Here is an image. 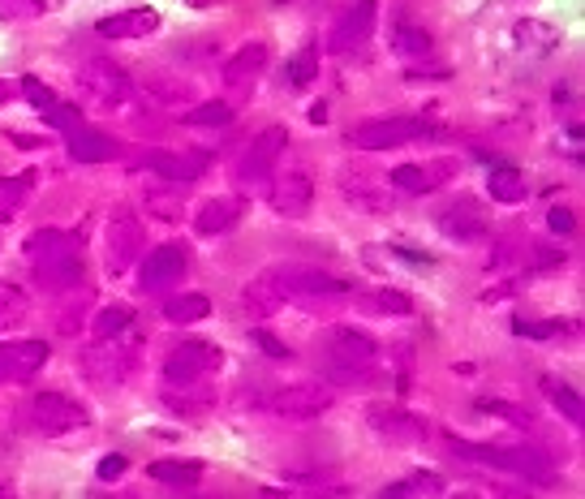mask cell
I'll use <instances>...</instances> for the list:
<instances>
[{"mask_svg": "<svg viewBox=\"0 0 585 499\" xmlns=\"http://www.w3.org/2000/svg\"><path fill=\"white\" fill-rule=\"evenodd\" d=\"M22 254L35 272V284L48 293H78L82 276H87V263H82V246L74 233L65 228H35L31 237L22 241Z\"/></svg>", "mask_w": 585, "mask_h": 499, "instance_id": "cell-1", "label": "cell"}, {"mask_svg": "<svg viewBox=\"0 0 585 499\" xmlns=\"http://www.w3.org/2000/svg\"><path fill=\"white\" fill-rule=\"evenodd\" d=\"M271 280V289L284 297V306L297 302V306H332L340 297L353 293L349 280H340L332 272H323L315 263H276L263 272Z\"/></svg>", "mask_w": 585, "mask_h": 499, "instance_id": "cell-2", "label": "cell"}, {"mask_svg": "<svg viewBox=\"0 0 585 499\" xmlns=\"http://www.w3.org/2000/svg\"><path fill=\"white\" fill-rule=\"evenodd\" d=\"M327 353V379L332 383H366L370 366L379 358V340L362 327H332L323 340Z\"/></svg>", "mask_w": 585, "mask_h": 499, "instance_id": "cell-3", "label": "cell"}, {"mask_svg": "<svg viewBox=\"0 0 585 499\" xmlns=\"http://www.w3.org/2000/svg\"><path fill=\"white\" fill-rule=\"evenodd\" d=\"M74 82H78V95L82 104H91L99 112H117L134 99V78L125 74L117 61H104V56H91L74 69Z\"/></svg>", "mask_w": 585, "mask_h": 499, "instance_id": "cell-4", "label": "cell"}, {"mask_svg": "<svg viewBox=\"0 0 585 499\" xmlns=\"http://www.w3.org/2000/svg\"><path fill=\"white\" fill-rule=\"evenodd\" d=\"M456 456L474 465H487V469H504V474H517V478H534V482H551V461L542 456L538 448H504V444H461L452 439Z\"/></svg>", "mask_w": 585, "mask_h": 499, "instance_id": "cell-5", "label": "cell"}, {"mask_svg": "<svg viewBox=\"0 0 585 499\" xmlns=\"http://www.w3.org/2000/svg\"><path fill=\"white\" fill-rule=\"evenodd\" d=\"M134 362H138V353L130 340H121V336H108V340H95V345L82 349V375L95 379L99 388H121L125 379L134 375Z\"/></svg>", "mask_w": 585, "mask_h": 499, "instance_id": "cell-6", "label": "cell"}, {"mask_svg": "<svg viewBox=\"0 0 585 499\" xmlns=\"http://www.w3.org/2000/svg\"><path fill=\"white\" fill-rule=\"evenodd\" d=\"M431 134V121L422 117H379V121H362L349 130V147L358 151H392V147H405V142H418Z\"/></svg>", "mask_w": 585, "mask_h": 499, "instance_id": "cell-7", "label": "cell"}, {"mask_svg": "<svg viewBox=\"0 0 585 499\" xmlns=\"http://www.w3.org/2000/svg\"><path fill=\"white\" fill-rule=\"evenodd\" d=\"M220 362H224V353L211 340H185V345H177L164 358V379H168V388H194L211 370H220Z\"/></svg>", "mask_w": 585, "mask_h": 499, "instance_id": "cell-8", "label": "cell"}, {"mask_svg": "<svg viewBox=\"0 0 585 499\" xmlns=\"http://www.w3.org/2000/svg\"><path fill=\"white\" fill-rule=\"evenodd\" d=\"M267 413H276L280 422H315L332 409V392L323 383H289V388H276L263 401Z\"/></svg>", "mask_w": 585, "mask_h": 499, "instance_id": "cell-9", "label": "cell"}, {"mask_svg": "<svg viewBox=\"0 0 585 499\" xmlns=\"http://www.w3.org/2000/svg\"><path fill=\"white\" fill-rule=\"evenodd\" d=\"M87 422H91V413L82 409L74 396H65V392H39L35 401H31V426H35L39 435H48V439L74 435Z\"/></svg>", "mask_w": 585, "mask_h": 499, "instance_id": "cell-10", "label": "cell"}, {"mask_svg": "<svg viewBox=\"0 0 585 499\" xmlns=\"http://www.w3.org/2000/svg\"><path fill=\"white\" fill-rule=\"evenodd\" d=\"M267 203L284 220H306L310 207H315V181H310L306 168H284L267 185Z\"/></svg>", "mask_w": 585, "mask_h": 499, "instance_id": "cell-11", "label": "cell"}, {"mask_svg": "<svg viewBox=\"0 0 585 499\" xmlns=\"http://www.w3.org/2000/svg\"><path fill=\"white\" fill-rule=\"evenodd\" d=\"M142 241H147V233H142V220L134 216L130 207H117L108 220V272L121 276L130 272V267L142 259Z\"/></svg>", "mask_w": 585, "mask_h": 499, "instance_id": "cell-12", "label": "cell"}, {"mask_svg": "<svg viewBox=\"0 0 585 499\" xmlns=\"http://www.w3.org/2000/svg\"><path fill=\"white\" fill-rule=\"evenodd\" d=\"M439 233L456 246H474V241H487L491 237V216L478 198H456L439 211Z\"/></svg>", "mask_w": 585, "mask_h": 499, "instance_id": "cell-13", "label": "cell"}, {"mask_svg": "<svg viewBox=\"0 0 585 499\" xmlns=\"http://www.w3.org/2000/svg\"><path fill=\"white\" fill-rule=\"evenodd\" d=\"M370 35H375V0H358L340 13V22L332 26V39H327V52L332 56H358Z\"/></svg>", "mask_w": 585, "mask_h": 499, "instance_id": "cell-14", "label": "cell"}, {"mask_svg": "<svg viewBox=\"0 0 585 499\" xmlns=\"http://www.w3.org/2000/svg\"><path fill=\"white\" fill-rule=\"evenodd\" d=\"M284 142H289V134H284V125H267L263 134H254V142L246 147V155L237 160V177L246 185H259L267 181L271 173H276L280 155H284Z\"/></svg>", "mask_w": 585, "mask_h": 499, "instance_id": "cell-15", "label": "cell"}, {"mask_svg": "<svg viewBox=\"0 0 585 499\" xmlns=\"http://www.w3.org/2000/svg\"><path fill=\"white\" fill-rule=\"evenodd\" d=\"M370 431H375L379 439H388L392 448H413L431 435V426H426L422 418H413V413H405V409H370Z\"/></svg>", "mask_w": 585, "mask_h": 499, "instance_id": "cell-16", "label": "cell"}, {"mask_svg": "<svg viewBox=\"0 0 585 499\" xmlns=\"http://www.w3.org/2000/svg\"><path fill=\"white\" fill-rule=\"evenodd\" d=\"M267 61H271V48H267V44H246V48H237V52L224 61V87L237 91V95H250L254 87H259Z\"/></svg>", "mask_w": 585, "mask_h": 499, "instance_id": "cell-17", "label": "cell"}, {"mask_svg": "<svg viewBox=\"0 0 585 499\" xmlns=\"http://www.w3.org/2000/svg\"><path fill=\"white\" fill-rule=\"evenodd\" d=\"M185 250L181 246H155L147 259H142V293H164V289H173V284L185 276Z\"/></svg>", "mask_w": 585, "mask_h": 499, "instance_id": "cell-18", "label": "cell"}, {"mask_svg": "<svg viewBox=\"0 0 585 499\" xmlns=\"http://www.w3.org/2000/svg\"><path fill=\"white\" fill-rule=\"evenodd\" d=\"M48 353L52 349L44 340H13V345H0V383H26L31 375H39Z\"/></svg>", "mask_w": 585, "mask_h": 499, "instance_id": "cell-19", "label": "cell"}, {"mask_svg": "<svg viewBox=\"0 0 585 499\" xmlns=\"http://www.w3.org/2000/svg\"><path fill=\"white\" fill-rule=\"evenodd\" d=\"M142 164L151 168L155 177L173 181V185H190L207 173V155L203 151H147Z\"/></svg>", "mask_w": 585, "mask_h": 499, "instance_id": "cell-20", "label": "cell"}, {"mask_svg": "<svg viewBox=\"0 0 585 499\" xmlns=\"http://www.w3.org/2000/svg\"><path fill=\"white\" fill-rule=\"evenodd\" d=\"M452 160H435V164H401V168H392V185L396 190H405V194H431L439 190L444 181H452Z\"/></svg>", "mask_w": 585, "mask_h": 499, "instance_id": "cell-21", "label": "cell"}, {"mask_svg": "<svg viewBox=\"0 0 585 499\" xmlns=\"http://www.w3.org/2000/svg\"><path fill=\"white\" fill-rule=\"evenodd\" d=\"M65 147H69V160L74 164H108L117 155V138H108L104 130H91V125H78V130L65 134Z\"/></svg>", "mask_w": 585, "mask_h": 499, "instance_id": "cell-22", "label": "cell"}, {"mask_svg": "<svg viewBox=\"0 0 585 499\" xmlns=\"http://www.w3.org/2000/svg\"><path fill=\"white\" fill-rule=\"evenodd\" d=\"M95 31L104 39H147L160 31V13L155 9H125V13H112V18H99Z\"/></svg>", "mask_w": 585, "mask_h": 499, "instance_id": "cell-23", "label": "cell"}, {"mask_svg": "<svg viewBox=\"0 0 585 499\" xmlns=\"http://www.w3.org/2000/svg\"><path fill=\"white\" fill-rule=\"evenodd\" d=\"M388 44H392V52L396 56H405V61H418V56H426L431 52V31H426L422 22H413L409 13H396L392 18V35H388Z\"/></svg>", "mask_w": 585, "mask_h": 499, "instance_id": "cell-24", "label": "cell"}, {"mask_svg": "<svg viewBox=\"0 0 585 499\" xmlns=\"http://www.w3.org/2000/svg\"><path fill=\"white\" fill-rule=\"evenodd\" d=\"M237 220H241V203H237V198H207V203L194 211V228L203 237H220Z\"/></svg>", "mask_w": 585, "mask_h": 499, "instance_id": "cell-25", "label": "cell"}, {"mask_svg": "<svg viewBox=\"0 0 585 499\" xmlns=\"http://www.w3.org/2000/svg\"><path fill=\"white\" fill-rule=\"evenodd\" d=\"M241 310H246L250 319H271V315H280L284 310V297L271 289L267 276H254L246 289H241Z\"/></svg>", "mask_w": 585, "mask_h": 499, "instance_id": "cell-26", "label": "cell"}, {"mask_svg": "<svg viewBox=\"0 0 585 499\" xmlns=\"http://www.w3.org/2000/svg\"><path fill=\"white\" fill-rule=\"evenodd\" d=\"M340 194H345V203H349L353 211H392V207H396L375 181H366V177L353 181L349 173L340 177Z\"/></svg>", "mask_w": 585, "mask_h": 499, "instance_id": "cell-27", "label": "cell"}, {"mask_svg": "<svg viewBox=\"0 0 585 499\" xmlns=\"http://www.w3.org/2000/svg\"><path fill=\"white\" fill-rule=\"evenodd\" d=\"M358 302L370 310V315H392V319L413 315V297L401 293V289H370V293L358 297Z\"/></svg>", "mask_w": 585, "mask_h": 499, "instance_id": "cell-28", "label": "cell"}, {"mask_svg": "<svg viewBox=\"0 0 585 499\" xmlns=\"http://www.w3.org/2000/svg\"><path fill=\"white\" fill-rule=\"evenodd\" d=\"M487 185H491V198H495V203H521V198L530 194V185H525L521 168H512V164H495Z\"/></svg>", "mask_w": 585, "mask_h": 499, "instance_id": "cell-29", "label": "cell"}, {"mask_svg": "<svg viewBox=\"0 0 585 499\" xmlns=\"http://www.w3.org/2000/svg\"><path fill=\"white\" fill-rule=\"evenodd\" d=\"M147 478L164 482V487H194V482L203 478V465L198 461H151Z\"/></svg>", "mask_w": 585, "mask_h": 499, "instance_id": "cell-30", "label": "cell"}, {"mask_svg": "<svg viewBox=\"0 0 585 499\" xmlns=\"http://www.w3.org/2000/svg\"><path fill=\"white\" fill-rule=\"evenodd\" d=\"M444 495V478L439 474H413L405 482H392L379 499H439Z\"/></svg>", "mask_w": 585, "mask_h": 499, "instance_id": "cell-31", "label": "cell"}, {"mask_svg": "<svg viewBox=\"0 0 585 499\" xmlns=\"http://www.w3.org/2000/svg\"><path fill=\"white\" fill-rule=\"evenodd\" d=\"M211 315V302L203 293H181V297H168L164 302V319L168 323H203Z\"/></svg>", "mask_w": 585, "mask_h": 499, "instance_id": "cell-32", "label": "cell"}, {"mask_svg": "<svg viewBox=\"0 0 585 499\" xmlns=\"http://www.w3.org/2000/svg\"><path fill=\"white\" fill-rule=\"evenodd\" d=\"M542 392L551 396V405L560 409L573 426L585 422V401H581V392H577V388H568V383H555V379H542Z\"/></svg>", "mask_w": 585, "mask_h": 499, "instance_id": "cell-33", "label": "cell"}, {"mask_svg": "<svg viewBox=\"0 0 585 499\" xmlns=\"http://www.w3.org/2000/svg\"><path fill=\"white\" fill-rule=\"evenodd\" d=\"M233 104L228 99H203V104H194L185 112V125H198V130H211V125H228L233 121Z\"/></svg>", "mask_w": 585, "mask_h": 499, "instance_id": "cell-34", "label": "cell"}, {"mask_svg": "<svg viewBox=\"0 0 585 499\" xmlns=\"http://www.w3.org/2000/svg\"><path fill=\"white\" fill-rule=\"evenodd\" d=\"M31 194V177H0V224H9L26 207Z\"/></svg>", "mask_w": 585, "mask_h": 499, "instance_id": "cell-35", "label": "cell"}, {"mask_svg": "<svg viewBox=\"0 0 585 499\" xmlns=\"http://www.w3.org/2000/svg\"><path fill=\"white\" fill-rule=\"evenodd\" d=\"M26 315H31V302H26V293L18 289V284L0 280V332H5V327H18Z\"/></svg>", "mask_w": 585, "mask_h": 499, "instance_id": "cell-36", "label": "cell"}, {"mask_svg": "<svg viewBox=\"0 0 585 499\" xmlns=\"http://www.w3.org/2000/svg\"><path fill=\"white\" fill-rule=\"evenodd\" d=\"M130 323H134V310L130 306H104L95 315V340H108V336H125L130 332Z\"/></svg>", "mask_w": 585, "mask_h": 499, "instance_id": "cell-37", "label": "cell"}, {"mask_svg": "<svg viewBox=\"0 0 585 499\" xmlns=\"http://www.w3.org/2000/svg\"><path fill=\"white\" fill-rule=\"evenodd\" d=\"M48 13V0H0V22H35Z\"/></svg>", "mask_w": 585, "mask_h": 499, "instance_id": "cell-38", "label": "cell"}, {"mask_svg": "<svg viewBox=\"0 0 585 499\" xmlns=\"http://www.w3.org/2000/svg\"><path fill=\"white\" fill-rule=\"evenodd\" d=\"M517 44L530 52L534 44H538V52H551L560 39H555V31L551 26H542V22H517Z\"/></svg>", "mask_w": 585, "mask_h": 499, "instance_id": "cell-39", "label": "cell"}, {"mask_svg": "<svg viewBox=\"0 0 585 499\" xmlns=\"http://www.w3.org/2000/svg\"><path fill=\"white\" fill-rule=\"evenodd\" d=\"M44 112V121L52 125V130H61V134H69V130H78L82 125V108L78 104H61V99H52L48 108H39Z\"/></svg>", "mask_w": 585, "mask_h": 499, "instance_id": "cell-40", "label": "cell"}, {"mask_svg": "<svg viewBox=\"0 0 585 499\" xmlns=\"http://www.w3.org/2000/svg\"><path fill=\"white\" fill-rule=\"evenodd\" d=\"M280 499H349V487H332V482H293Z\"/></svg>", "mask_w": 585, "mask_h": 499, "instance_id": "cell-41", "label": "cell"}, {"mask_svg": "<svg viewBox=\"0 0 585 499\" xmlns=\"http://www.w3.org/2000/svg\"><path fill=\"white\" fill-rule=\"evenodd\" d=\"M315 69H319V48L310 44L289 61V82L293 87H310V82H315Z\"/></svg>", "mask_w": 585, "mask_h": 499, "instance_id": "cell-42", "label": "cell"}, {"mask_svg": "<svg viewBox=\"0 0 585 499\" xmlns=\"http://www.w3.org/2000/svg\"><path fill=\"white\" fill-rule=\"evenodd\" d=\"M512 332H517V336H534V340H547V336H560L564 323L560 319H555V323H525V319H517V323H512Z\"/></svg>", "mask_w": 585, "mask_h": 499, "instance_id": "cell-43", "label": "cell"}, {"mask_svg": "<svg viewBox=\"0 0 585 499\" xmlns=\"http://www.w3.org/2000/svg\"><path fill=\"white\" fill-rule=\"evenodd\" d=\"M547 228H551L555 237H568V233H573V228H577V216H573V211H568V207L560 203V207H551V211H547Z\"/></svg>", "mask_w": 585, "mask_h": 499, "instance_id": "cell-44", "label": "cell"}, {"mask_svg": "<svg viewBox=\"0 0 585 499\" xmlns=\"http://www.w3.org/2000/svg\"><path fill=\"white\" fill-rule=\"evenodd\" d=\"M22 95L31 99L35 108H48L52 99H56V95H52V91H48V87H44V82H39V78H22Z\"/></svg>", "mask_w": 585, "mask_h": 499, "instance_id": "cell-45", "label": "cell"}, {"mask_svg": "<svg viewBox=\"0 0 585 499\" xmlns=\"http://www.w3.org/2000/svg\"><path fill=\"white\" fill-rule=\"evenodd\" d=\"M254 345H259V349L267 353V358H289V345H280V340L271 336V332H263V327L254 332Z\"/></svg>", "mask_w": 585, "mask_h": 499, "instance_id": "cell-46", "label": "cell"}, {"mask_svg": "<svg viewBox=\"0 0 585 499\" xmlns=\"http://www.w3.org/2000/svg\"><path fill=\"white\" fill-rule=\"evenodd\" d=\"M125 456H104V461H99V482H117L121 474H125Z\"/></svg>", "mask_w": 585, "mask_h": 499, "instance_id": "cell-47", "label": "cell"}, {"mask_svg": "<svg viewBox=\"0 0 585 499\" xmlns=\"http://www.w3.org/2000/svg\"><path fill=\"white\" fill-rule=\"evenodd\" d=\"M409 78H426V69H409ZM431 78H448V69H444V65H435V69H431Z\"/></svg>", "mask_w": 585, "mask_h": 499, "instance_id": "cell-48", "label": "cell"}, {"mask_svg": "<svg viewBox=\"0 0 585 499\" xmlns=\"http://www.w3.org/2000/svg\"><path fill=\"white\" fill-rule=\"evenodd\" d=\"M0 499H18V495H13V487H9V482H0Z\"/></svg>", "mask_w": 585, "mask_h": 499, "instance_id": "cell-49", "label": "cell"}, {"mask_svg": "<svg viewBox=\"0 0 585 499\" xmlns=\"http://www.w3.org/2000/svg\"><path fill=\"white\" fill-rule=\"evenodd\" d=\"M13 95V87H9V82H0V99H9Z\"/></svg>", "mask_w": 585, "mask_h": 499, "instance_id": "cell-50", "label": "cell"}, {"mask_svg": "<svg viewBox=\"0 0 585 499\" xmlns=\"http://www.w3.org/2000/svg\"><path fill=\"white\" fill-rule=\"evenodd\" d=\"M198 499H237V495H198Z\"/></svg>", "mask_w": 585, "mask_h": 499, "instance_id": "cell-51", "label": "cell"}, {"mask_svg": "<svg viewBox=\"0 0 585 499\" xmlns=\"http://www.w3.org/2000/svg\"><path fill=\"white\" fill-rule=\"evenodd\" d=\"M452 499H478L474 491H461V495H452Z\"/></svg>", "mask_w": 585, "mask_h": 499, "instance_id": "cell-52", "label": "cell"}]
</instances>
